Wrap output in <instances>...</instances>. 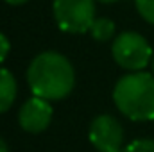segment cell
Here are the masks:
<instances>
[{"instance_id": "1", "label": "cell", "mask_w": 154, "mask_h": 152, "mask_svg": "<svg viewBox=\"0 0 154 152\" xmlns=\"http://www.w3.org/2000/svg\"><path fill=\"white\" fill-rule=\"evenodd\" d=\"M27 84L34 97L48 102L63 100L75 86V72L63 54L47 50L31 61L27 68Z\"/></svg>"}, {"instance_id": "2", "label": "cell", "mask_w": 154, "mask_h": 152, "mask_svg": "<svg viewBox=\"0 0 154 152\" xmlns=\"http://www.w3.org/2000/svg\"><path fill=\"white\" fill-rule=\"evenodd\" d=\"M116 109L133 122L154 120V75L131 72L120 77L113 88Z\"/></svg>"}, {"instance_id": "3", "label": "cell", "mask_w": 154, "mask_h": 152, "mask_svg": "<svg viewBox=\"0 0 154 152\" xmlns=\"http://www.w3.org/2000/svg\"><path fill=\"white\" fill-rule=\"evenodd\" d=\"M111 54L118 66L129 72H143L152 57L149 41L138 32H122L113 39Z\"/></svg>"}, {"instance_id": "4", "label": "cell", "mask_w": 154, "mask_h": 152, "mask_svg": "<svg viewBox=\"0 0 154 152\" xmlns=\"http://www.w3.org/2000/svg\"><path fill=\"white\" fill-rule=\"evenodd\" d=\"M56 23L70 34H84L95 22V0H54Z\"/></svg>"}, {"instance_id": "5", "label": "cell", "mask_w": 154, "mask_h": 152, "mask_svg": "<svg viewBox=\"0 0 154 152\" xmlns=\"http://www.w3.org/2000/svg\"><path fill=\"white\" fill-rule=\"evenodd\" d=\"M88 138L99 152H122V123L111 114H99L90 125Z\"/></svg>"}, {"instance_id": "6", "label": "cell", "mask_w": 154, "mask_h": 152, "mask_svg": "<svg viewBox=\"0 0 154 152\" xmlns=\"http://www.w3.org/2000/svg\"><path fill=\"white\" fill-rule=\"evenodd\" d=\"M50 120H52V106L48 100L39 97H31L29 100H25L18 113L20 127L31 134L43 132L50 125Z\"/></svg>"}, {"instance_id": "7", "label": "cell", "mask_w": 154, "mask_h": 152, "mask_svg": "<svg viewBox=\"0 0 154 152\" xmlns=\"http://www.w3.org/2000/svg\"><path fill=\"white\" fill-rule=\"evenodd\" d=\"M16 93H18V84L14 75L0 66V113H5L16 100Z\"/></svg>"}, {"instance_id": "8", "label": "cell", "mask_w": 154, "mask_h": 152, "mask_svg": "<svg viewBox=\"0 0 154 152\" xmlns=\"http://www.w3.org/2000/svg\"><path fill=\"white\" fill-rule=\"evenodd\" d=\"M115 31L116 29L113 20H109V18H95V22H93V25L90 29V34L97 41H109L115 36Z\"/></svg>"}, {"instance_id": "9", "label": "cell", "mask_w": 154, "mask_h": 152, "mask_svg": "<svg viewBox=\"0 0 154 152\" xmlns=\"http://www.w3.org/2000/svg\"><path fill=\"white\" fill-rule=\"evenodd\" d=\"M122 152H154V140H149V138L134 140L129 145H125Z\"/></svg>"}, {"instance_id": "10", "label": "cell", "mask_w": 154, "mask_h": 152, "mask_svg": "<svg viewBox=\"0 0 154 152\" xmlns=\"http://www.w3.org/2000/svg\"><path fill=\"white\" fill-rule=\"evenodd\" d=\"M140 16L154 25V0H134Z\"/></svg>"}, {"instance_id": "11", "label": "cell", "mask_w": 154, "mask_h": 152, "mask_svg": "<svg viewBox=\"0 0 154 152\" xmlns=\"http://www.w3.org/2000/svg\"><path fill=\"white\" fill-rule=\"evenodd\" d=\"M9 50H11V45H9V39L5 34L0 32V65L5 61V57L9 56Z\"/></svg>"}, {"instance_id": "12", "label": "cell", "mask_w": 154, "mask_h": 152, "mask_svg": "<svg viewBox=\"0 0 154 152\" xmlns=\"http://www.w3.org/2000/svg\"><path fill=\"white\" fill-rule=\"evenodd\" d=\"M7 4H11V5H22V4H25V2H29V0H5Z\"/></svg>"}, {"instance_id": "13", "label": "cell", "mask_w": 154, "mask_h": 152, "mask_svg": "<svg viewBox=\"0 0 154 152\" xmlns=\"http://www.w3.org/2000/svg\"><path fill=\"white\" fill-rule=\"evenodd\" d=\"M0 152H9V149H7V145H5V141L0 138Z\"/></svg>"}, {"instance_id": "14", "label": "cell", "mask_w": 154, "mask_h": 152, "mask_svg": "<svg viewBox=\"0 0 154 152\" xmlns=\"http://www.w3.org/2000/svg\"><path fill=\"white\" fill-rule=\"evenodd\" d=\"M99 2H102V4H115L118 0H99Z\"/></svg>"}, {"instance_id": "15", "label": "cell", "mask_w": 154, "mask_h": 152, "mask_svg": "<svg viewBox=\"0 0 154 152\" xmlns=\"http://www.w3.org/2000/svg\"><path fill=\"white\" fill-rule=\"evenodd\" d=\"M152 72H154V56H152Z\"/></svg>"}]
</instances>
